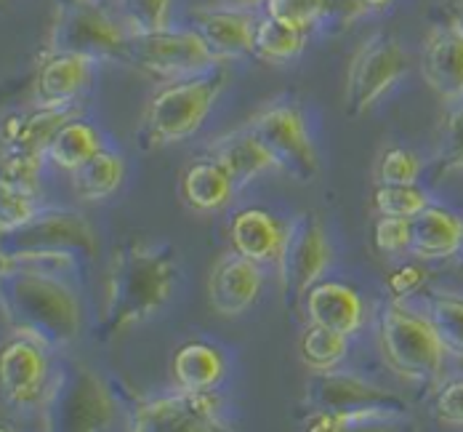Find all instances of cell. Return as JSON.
I'll list each match as a JSON object with an SVG mask.
<instances>
[{
  "label": "cell",
  "instance_id": "1",
  "mask_svg": "<svg viewBox=\"0 0 463 432\" xmlns=\"http://www.w3.org/2000/svg\"><path fill=\"white\" fill-rule=\"evenodd\" d=\"M174 251L171 245L134 243L115 254L109 264L104 321L107 336L123 334L126 329L152 318L174 291Z\"/></svg>",
  "mask_w": 463,
  "mask_h": 432
},
{
  "label": "cell",
  "instance_id": "2",
  "mask_svg": "<svg viewBox=\"0 0 463 432\" xmlns=\"http://www.w3.org/2000/svg\"><path fill=\"white\" fill-rule=\"evenodd\" d=\"M3 307L14 331L43 347H67L80 336V302L53 275H8Z\"/></svg>",
  "mask_w": 463,
  "mask_h": 432
},
{
  "label": "cell",
  "instance_id": "3",
  "mask_svg": "<svg viewBox=\"0 0 463 432\" xmlns=\"http://www.w3.org/2000/svg\"><path fill=\"white\" fill-rule=\"evenodd\" d=\"M224 72H203L194 78L176 81L157 91L144 112V126H141L139 144L144 147H157V144L182 142L192 137L203 120L208 118L213 101L219 99L224 89Z\"/></svg>",
  "mask_w": 463,
  "mask_h": 432
},
{
  "label": "cell",
  "instance_id": "4",
  "mask_svg": "<svg viewBox=\"0 0 463 432\" xmlns=\"http://www.w3.org/2000/svg\"><path fill=\"white\" fill-rule=\"evenodd\" d=\"M381 352L392 371L408 382H434L445 366V344L429 315L392 302L381 315Z\"/></svg>",
  "mask_w": 463,
  "mask_h": 432
},
{
  "label": "cell",
  "instance_id": "5",
  "mask_svg": "<svg viewBox=\"0 0 463 432\" xmlns=\"http://www.w3.org/2000/svg\"><path fill=\"white\" fill-rule=\"evenodd\" d=\"M134 30L101 0H64L51 27V51L99 59H128Z\"/></svg>",
  "mask_w": 463,
  "mask_h": 432
},
{
  "label": "cell",
  "instance_id": "6",
  "mask_svg": "<svg viewBox=\"0 0 463 432\" xmlns=\"http://www.w3.org/2000/svg\"><path fill=\"white\" fill-rule=\"evenodd\" d=\"M43 425L48 430H104L112 425L115 403L101 379L75 366L72 371H61L59 377H48L46 389L41 395Z\"/></svg>",
  "mask_w": 463,
  "mask_h": 432
},
{
  "label": "cell",
  "instance_id": "7",
  "mask_svg": "<svg viewBox=\"0 0 463 432\" xmlns=\"http://www.w3.org/2000/svg\"><path fill=\"white\" fill-rule=\"evenodd\" d=\"M144 72L163 78V81H184L208 72L219 59L203 41L197 30H155V33H139L131 41V56Z\"/></svg>",
  "mask_w": 463,
  "mask_h": 432
},
{
  "label": "cell",
  "instance_id": "8",
  "mask_svg": "<svg viewBox=\"0 0 463 432\" xmlns=\"http://www.w3.org/2000/svg\"><path fill=\"white\" fill-rule=\"evenodd\" d=\"M327 264H330V243L320 216L304 211L296 219H290L282 230V243L275 259L279 286L285 296L293 302L301 299L320 281Z\"/></svg>",
  "mask_w": 463,
  "mask_h": 432
},
{
  "label": "cell",
  "instance_id": "9",
  "mask_svg": "<svg viewBox=\"0 0 463 432\" xmlns=\"http://www.w3.org/2000/svg\"><path fill=\"white\" fill-rule=\"evenodd\" d=\"M248 131L256 134V139L264 144L278 168L288 171L298 182H312L320 174L317 149L307 131V120L296 104H272L264 112H259Z\"/></svg>",
  "mask_w": 463,
  "mask_h": 432
},
{
  "label": "cell",
  "instance_id": "10",
  "mask_svg": "<svg viewBox=\"0 0 463 432\" xmlns=\"http://www.w3.org/2000/svg\"><path fill=\"white\" fill-rule=\"evenodd\" d=\"M408 70L402 46L392 35H373L357 48L346 72V115L360 118L386 94Z\"/></svg>",
  "mask_w": 463,
  "mask_h": 432
},
{
  "label": "cell",
  "instance_id": "11",
  "mask_svg": "<svg viewBox=\"0 0 463 432\" xmlns=\"http://www.w3.org/2000/svg\"><path fill=\"white\" fill-rule=\"evenodd\" d=\"M131 427L137 432H216L227 430L219 414V400L211 392L182 389L165 398L141 403Z\"/></svg>",
  "mask_w": 463,
  "mask_h": 432
},
{
  "label": "cell",
  "instance_id": "12",
  "mask_svg": "<svg viewBox=\"0 0 463 432\" xmlns=\"http://www.w3.org/2000/svg\"><path fill=\"white\" fill-rule=\"evenodd\" d=\"M420 75L445 104H463V33L458 27H434L420 51Z\"/></svg>",
  "mask_w": 463,
  "mask_h": 432
},
{
  "label": "cell",
  "instance_id": "13",
  "mask_svg": "<svg viewBox=\"0 0 463 432\" xmlns=\"http://www.w3.org/2000/svg\"><path fill=\"white\" fill-rule=\"evenodd\" d=\"M0 382L8 403L27 406L41 400L48 384V360L43 344L22 336L5 344L0 355Z\"/></svg>",
  "mask_w": 463,
  "mask_h": 432
},
{
  "label": "cell",
  "instance_id": "14",
  "mask_svg": "<svg viewBox=\"0 0 463 432\" xmlns=\"http://www.w3.org/2000/svg\"><path fill=\"white\" fill-rule=\"evenodd\" d=\"M261 283L264 275L259 270V262L234 251L213 264L208 275V302L219 315L237 318L259 299Z\"/></svg>",
  "mask_w": 463,
  "mask_h": 432
},
{
  "label": "cell",
  "instance_id": "15",
  "mask_svg": "<svg viewBox=\"0 0 463 432\" xmlns=\"http://www.w3.org/2000/svg\"><path fill=\"white\" fill-rule=\"evenodd\" d=\"M307 392L312 403H317L327 411H354V408H373V406L392 408L397 414L402 411V403L392 392L352 374L317 371V377H312Z\"/></svg>",
  "mask_w": 463,
  "mask_h": 432
},
{
  "label": "cell",
  "instance_id": "16",
  "mask_svg": "<svg viewBox=\"0 0 463 432\" xmlns=\"http://www.w3.org/2000/svg\"><path fill=\"white\" fill-rule=\"evenodd\" d=\"M256 22L259 19H253L248 8H213L197 14L194 30L203 35L216 59H240L245 53H253Z\"/></svg>",
  "mask_w": 463,
  "mask_h": 432
},
{
  "label": "cell",
  "instance_id": "17",
  "mask_svg": "<svg viewBox=\"0 0 463 432\" xmlns=\"http://www.w3.org/2000/svg\"><path fill=\"white\" fill-rule=\"evenodd\" d=\"M93 245L96 238L89 222L64 211L38 214L27 227L14 233V248H83L86 254H93Z\"/></svg>",
  "mask_w": 463,
  "mask_h": 432
},
{
  "label": "cell",
  "instance_id": "18",
  "mask_svg": "<svg viewBox=\"0 0 463 432\" xmlns=\"http://www.w3.org/2000/svg\"><path fill=\"white\" fill-rule=\"evenodd\" d=\"M307 315L309 323L352 336L363 326L365 307L354 288L344 283H315L307 291Z\"/></svg>",
  "mask_w": 463,
  "mask_h": 432
},
{
  "label": "cell",
  "instance_id": "19",
  "mask_svg": "<svg viewBox=\"0 0 463 432\" xmlns=\"http://www.w3.org/2000/svg\"><path fill=\"white\" fill-rule=\"evenodd\" d=\"M93 59L70 53V51H51L38 81H35V96L41 107H70L80 89L86 86L91 75Z\"/></svg>",
  "mask_w": 463,
  "mask_h": 432
},
{
  "label": "cell",
  "instance_id": "20",
  "mask_svg": "<svg viewBox=\"0 0 463 432\" xmlns=\"http://www.w3.org/2000/svg\"><path fill=\"white\" fill-rule=\"evenodd\" d=\"M463 238V219L442 206H426L413 216V243L411 254L418 259H450L458 254Z\"/></svg>",
  "mask_w": 463,
  "mask_h": 432
},
{
  "label": "cell",
  "instance_id": "21",
  "mask_svg": "<svg viewBox=\"0 0 463 432\" xmlns=\"http://www.w3.org/2000/svg\"><path fill=\"white\" fill-rule=\"evenodd\" d=\"M213 160L230 174L234 187H245L248 182H253L256 177H261L269 168H278L272 152L264 144L256 139L253 131L242 129L234 131L230 137H224L222 142L213 147Z\"/></svg>",
  "mask_w": 463,
  "mask_h": 432
},
{
  "label": "cell",
  "instance_id": "22",
  "mask_svg": "<svg viewBox=\"0 0 463 432\" xmlns=\"http://www.w3.org/2000/svg\"><path fill=\"white\" fill-rule=\"evenodd\" d=\"M72 118L75 112L70 107H41L30 115H8L3 123V149L46 155L53 134Z\"/></svg>",
  "mask_w": 463,
  "mask_h": 432
},
{
  "label": "cell",
  "instance_id": "23",
  "mask_svg": "<svg viewBox=\"0 0 463 432\" xmlns=\"http://www.w3.org/2000/svg\"><path fill=\"white\" fill-rule=\"evenodd\" d=\"M282 230L278 219L269 216L261 208H245L234 214L230 225L232 248L253 262H275L278 259L279 243H282Z\"/></svg>",
  "mask_w": 463,
  "mask_h": 432
},
{
  "label": "cell",
  "instance_id": "24",
  "mask_svg": "<svg viewBox=\"0 0 463 432\" xmlns=\"http://www.w3.org/2000/svg\"><path fill=\"white\" fill-rule=\"evenodd\" d=\"M171 374L182 389L211 392L224 377V358L211 344L189 341L176 350V355L171 360Z\"/></svg>",
  "mask_w": 463,
  "mask_h": 432
},
{
  "label": "cell",
  "instance_id": "25",
  "mask_svg": "<svg viewBox=\"0 0 463 432\" xmlns=\"http://www.w3.org/2000/svg\"><path fill=\"white\" fill-rule=\"evenodd\" d=\"M186 203L197 211H216L232 200V192L237 190L230 174L216 160H197L186 168L184 182Z\"/></svg>",
  "mask_w": 463,
  "mask_h": 432
},
{
  "label": "cell",
  "instance_id": "26",
  "mask_svg": "<svg viewBox=\"0 0 463 432\" xmlns=\"http://www.w3.org/2000/svg\"><path fill=\"white\" fill-rule=\"evenodd\" d=\"M99 149H101V139L96 129L86 120L72 118L53 134V139L46 147V158L64 171H78Z\"/></svg>",
  "mask_w": 463,
  "mask_h": 432
},
{
  "label": "cell",
  "instance_id": "27",
  "mask_svg": "<svg viewBox=\"0 0 463 432\" xmlns=\"http://www.w3.org/2000/svg\"><path fill=\"white\" fill-rule=\"evenodd\" d=\"M123 182V158L99 149L78 171H72V190L80 200H101Z\"/></svg>",
  "mask_w": 463,
  "mask_h": 432
},
{
  "label": "cell",
  "instance_id": "28",
  "mask_svg": "<svg viewBox=\"0 0 463 432\" xmlns=\"http://www.w3.org/2000/svg\"><path fill=\"white\" fill-rule=\"evenodd\" d=\"M304 43H307V33L288 22H279L269 14H264L256 22L253 53H259L267 62H288L301 53Z\"/></svg>",
  "mask_w": 463,
  "mask_h": 432
},
{
  "label": "cell",
  "instance_id": "29",
  "mask_svg": "<svg viewBox=\"0 0 463 432\" xmlns=\"http://www.w3.org/2000/svg\"><path fill=\"white\" fill-rule=\"evenodd\" d=\"M75 267V256L67 248H8L3 251V278L8 275H56Z\"/></svg>",
  "mask_w": 463,
  "mask_h": 432
},
{
  "label": "cell",
  "instance_id": "30",
  "mask_svg": "<svg viewBox=\"0 0 463 432\" xmlns=\"http://www.w3.org/2000/svg\"><path fill=\"white\" fill-rule=\"evenodd\" d=\"M349 350V336L312 323L301 339V358L312 371H333Z\"/></svg>",
  "mask_w": 463,
  "mask_h": 432
},
{
  "label": "cell",
  "instance_id": "31",
  "mask_svg": "<svg viewBox=\"0 0 463 432\" xmlns=\"http://www.w3.org/2000/svg\"><path fill=\"white\" fill-rule=\"evenodd\" d=\"M437 329V334L442 339L448 355H453L456 360H463V299L461 296H448L439 293L429 302V312H426Z\"/></svg>",
  "mask_w": 463,
  "mask_h": 432
},
{
  "label": "cell",
  "instance_id": "32",
  "mask_svg": "<svg viewBox=\"0 0 463 432\" xmlns=\"http://www.w3.org/2000/svg\"><path fill=\"white\" fill-rule=\"evenodd\" d=\"M373 206L381 216L413 219L429 206V197L416 185H381L373 195Z\"/></svg>",
  "mask_w": 463,
  "mask_h": 432
},
{
  "label": "cell",
  "instance_id": "33",
  "mask_svg": "<svg viewBox=\"0 0 463 432\" xmlns=\"http://www.w3.org/2000/svg\"><path fill=\"white\" fill-rule=\"evenodd\" d=\"M41 158L35 152H16L3 149V187L24 195H38V177H41Z\"/></svg>",
  "mask_w": 463,
  "mask_h": 432
},
{
  "label": "cell",
  "instance_id": "34",
  "mask_svg": "<svg viewBox=\"0 0 463 432\" xmlns=\"http://www.w3.org/2000/svg\"><path fill=\"white\" fill-rule=\"evenodd\" d=\"M171 3L174 0H123V16L134 30V35L155 33L168 27Z\"/></svg>",
  "mask_w": 463,
  "mask_h": 432
},
{
  "label": "cell",
  "instance_id": "35",
  "mask_svg": "<svg viewBox=\"0 0 463 432\" xmlns=\"http://www.w3.org/2000/svg\"><path fill=\"white\" fill-rule=\"evenodd\" d=\"M420 177V160L411 149L392 147L381 155L378 182L381 185H416Z\"/></svg>",
  "mask_w": 463,
  "mask_h": 432
},
{
  "label": "cell",
  "instance_id": "36",
  "mask_svg": "<svg viewBox=\"0 0 463 432\" xmlns=\"http://www.w3.org/2000/svg\"><path fill=\"white\" fill-rule=\"evenodd\" d=\"M267 14L279 22H288L304 33L323 22V0H267Z\"/></svg>",
  "mask_w": 463,
  "mask_h": 432
},
{
  "label": "cell",
  "instance_id": "37",
  "mask_svg": "<svg viewBox=\"0 0 463 432\" xmlns=\"http://www.w3.org/2000/svg\"><path fill=\"white\" fill-rule=\"evenodd\" d=\"M38 216L35 195H24L16 190H0V227L3 235H11L27 227Z\"/></svg>",
  "mask_w": 463,
  "mask_h": 432
},
{
  "label": "cell",
  "instance_id": "38",
  "mask_svg": "<svg viewBox=\"0 0 463 432\" xmlns=\"http://www.w3.org/2000/svg\"><path fill=\"white\" fill-rule=\"evenodd\" d=\"M413 243V219L381 216L375 222V245L383 254H405Z\"/></svg>",
  "mask_w": 463,
  "mask_h": 432
},
{
  "label": "cell",
  "instance_id": "39",
  "mask_svg": "<svg viewBox=\"0 0 463 432\" xmlns=\"http://www.w3.org/2000/svg\"><path fill=\"white\" fill-rule=\"evenodd\" d=\"M434 414L439 422L463 427V377H456L437 392Z\"/></svg>",
  "mask_w": 463,
  "mask_h": 432
},
{
  "label": "cell",
  "instance_id": "40",
  "mask_svg": "<svg viewBox=\"0 0 463 432\" xmlns=\"http://www.w3.org/2000/svg\"><path fill=\"white\" fill-rule=\"evenodd\" d=\"M445 163L463 171V107L448 118L445 126Z\"/></svg>",
  "mask_w": 463,
  "mask_h": 432
},
{
  "label": "cell",
  "instance_id": "41",
  "mask_svg": "<svg viewBox=\"0 0 463 432\" xmlns=\"http://www.w3.org/2000/svg\"><path fill=\"white\" fill-rule=\"evenodd\" d=\"M365 14H368V8H365L363 0H323L325 24H349V22L365 16Z\"/></svg>",
  "mask_w": 463,
  "mask_h": 432
},
{
  "label": "cell",
  "instance_id": "42",
  "mask_svg": "<svg viewBox=\"0 0 463 432\" xmlns=\"http://www.w3.org/2000/svg\"><path fill=\"white\" fill-rule=\"evenodd\" d=\"M426 283V270L418 267V264H408V267H400L392 278H389V288L397 299L413 293L418 288Z\"/></svg>",
  "mask_w": 463,
  "mask_h": 432
},
{
  "label": "cell",
  "instance_id": "43",
  "mask_svg": "<svg viewBox=\"0 0 463 432\" xmlns=\"http://www.w3.org/2000/svg\"><path fill=\"white\" fill-rule=\"evenodd\" d=\"M368 11H383L386 5H392L394 0H363Z\"/></svg>",
  "mask_w": 463,
  "mask_h": 432
},
{
  "label": "cell",
  "instance_id": "44",
  "mask_svg": "<svg viewBox=\"0 0 463 432\" xmlns=\"http://www.w3.org/2000/svg\"><path fill=\"white\" fill-rule=\"evenodd\" d=\"M232 3H237L240 8H256V5H261V3H267V0H232Z\"/></svg>",
  "mask_w": 463,
  "mask_h": 432
},
{
  "label": "cell",
  "instance_id": "45",
  "mask_svg": "<svg viewBox=\"0 0 463 432\" xmlns=\"http://www.w3.org/2000/svg\"><path fill=\"white\" fill-rule=\"evenodd\" d=\"M456 256H458V262H461V267H463V238H461V248H458V254H456Z\"/></svg>",
  "mask_w": 463,
  "mask_h": 432
}]
</instances>
